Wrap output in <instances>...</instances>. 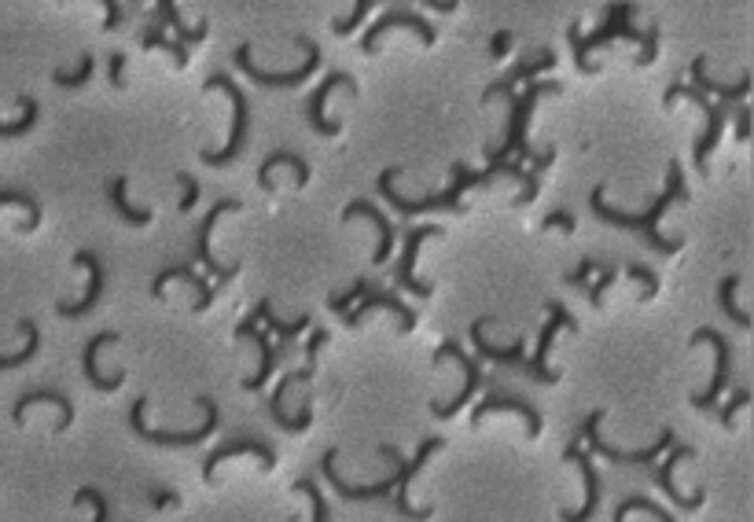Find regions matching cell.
I'll return each mask as SVG.
<instances>
[{"instance_id": "1", "label": "cell", "mask_w": 754, "mask_h": 522, "mask_svg": "<svg viewBox=\"0 0 754 522\" xmlns=\"http://www.w3.org/2000/svg\"><path fill=\"white\" fill-rule=\"evenodd\" d=\"M604 188H607V184H596L593 199H589V203H593V214L600 217L604 225L626 228V232H640V236L648 239V247L659 250V254H677V250L685 247V239H663L659 232H655V221H659V217H663L674 203H685V199H688L685 177H681V162H670V166H666V192L655 199L648 214H626V210L607 206L604 203Z\"/></svg>"}, {"instance_id": "2", "label": "cell", "mask_w": 754, "mask_h": 522, "mask_svg": "<svg viewBox=\"0 0 754 522\" xmlns=\"http://www.w3.org/2000/svg\"><path fill=\"white\" fill-rule=\"evenodd\" d=\"M560 89H563L560 81H549V85H530L519 100H512L508 140H504V148H486V159H490V155H519V162L534 159V170H549L552 162H556V148H545V151L530 148V140H526V118H530V111H534V103L541 100V96H556Z\"/></svg>"}, {"instance_id": "3", "label": "cell", "mask_w": 754, "mask_h": 522, "mask_svg": "<svg viewBox=\"0 0 754 522\" xmlns=\"http://www.w3.org/2000/svg\"><path fill=\"white\" fill-rule=\"evenodd\" d=\"M195 405L206 412L203 427H195V431H151L148 423H144V409H148V398H137L133 401V409H129V431L137 434L140 442L148 445H166V449H184V445H203L210 434L218 431V405L210 398H195Z\"/></svg>"}, {"instance_id": "4", "label": "cell", "mask_w": 754, "mask_h": 522, "mask_svg": "<svg viewBox=\"0 0 754 522\" xmlns=\"http://www.w3.org/2000/svg\"><path fill=\"white\" fill-rule=\"evenodd\" d=\"M442 445H446L442 438H423L420 453L412 456V460H405L394 445H379V453L394 464V489H398V497H394V511L405 515V519H431V508H412V504H409V486H412V475H416V471H420V467L427 464V460H431Z\"/></svg>"}, {"instance_id": "5", "label": "cell", "mask_w": 754, "mask_h": 522, "mask_svg": "<svg viewBox=\"0 0 754 522\" xmlns=\"http://www.w3.org/2000/svg\"><path fill=\"white\" fill-rule=\"evenodd\" d=\"M681 96H688V100L696 103V107H703V111H707V122H710V125H707V133H703V140L696 144V155H692V159H696V173H699V177H707V170H710L707 159H710V151L718 148L721 125H725V118H729L732 103H725V100H721V103H710V100H707V92L699 89V85H674V89H666L663 107H674V103L681 100Z\"/></svg>"}, {"instance_id": "6", "label": "cell", "mask_w": 754, "mask_h": 522, "mask_svg": "<svg viewBox=\"0 0 754 522\" xmlns=\"http://www.w3.org/2000/svg\"><path fill=\"white\" fill-rule=\"evenodd\" d=\"M210 89H221L225 96L232 100V137L229 144L221 151H203L199 159L206 162V166H229L236 155H240L243 140H247V118H251V103H247V96L240 92V85L232 78H225V74H214V78H206V92Z\"/></svg>"}, {"instance_id": "7", "label": "cell", "mask_w": 754, "mask_h": 522, "mask_svg": "<svg viewBox=\"0 0 754 522\" xmlns=\"http://www.w3.org/2000/svg\"><path fill=\"white\" fill-rule=\"evenodd\" d=\"M298 45L306 48V67L291 70V74H273V70H262L258 63H254V48L251 45L236 48V67H240L243 74L254 81V85H265V89H295V85H302L306 78H313V70L320 67V45H317V41L298 37Z\"/></svg>"}, {"instance_id": "8", "label": "cell", "mask_w": 754, "mask_h": 522, "mask_svg": "<svg viewBox=\"0 0 754 522\" xmlns=\"http://www.w3.org/2000/svg\"><path fill=\"white\" fill-rule=\"evenodd\" d=\"M449 357H453V361H457L460 368H464V390H460V394H457V398H453V401H449V405H442V401H431V416H435V420H453V416H457V412L464 409V405H468V401H471V394H475V390H479V386H482V368H479V357H471V353L464 350L460 342L446 339V342H442V346H438V350H435V357H431V364H442V361H449Z\"/></svg>"}, {"instance_id": "9", "label": "cell", "mask_w": 754, "mask_h": 522, "mask_svg": "<svg viewBox=\"0 0 754 522\" xmlns=\"http://www.w3.org/2000/svg\"><path fill=\"white\" fill-rule=\"evenodd\" d=\"M629 15H633V4H629V0H615L611 12H607V23L600 26L593 37H582V26L578 23L567 26V37H571V48H574V63H578L582 74H593L596 70V63H589V48H600L607 45V41L622 37V26L629 23Z\"/></svg>"}, {"instance_id": "10", "label": "cell", "mask_w": 754, "mask_h": 522, "mask_svg": "<svg viewBox=\"0 0 754 522\" xmlns=\"http://www.w3.org/2000/svg\"><path fill=\"white\" fill-rule=\"evenodd\" d=\"M600 420H604V412H589L582 423V438H589V449H593L596 456H604V460H615V464H652L655 456L666 453L670 445H674V427H663L659 431V442L648 445V449H615V445H607L596 438V427H600Z\"/></svg>"}, {"instance_id": "11", "label": "cell", "mask_w": 754, "mask_h": 522, "mask_svg": "<svg viewBox=\"0 0 754 522\" xmlns=\"http://www.w3.org/2000/svg\"><path fill=\"white\" fill-rule=\"evenodd\" d=\"M545 309H549V324L541 328V335H537V353L530 357V379H537V383H549V386H556L560 383V372H552L549 368V346H552V339H556V331H578V320L567 313V306L563 302H545Z\"/></svg>"}, {"instance_id": "12", "label": "cell", "mask_w": 754, "mask_h": 522, "mask_svg": "<svg viewBox=\"0 0 754 522\" xmlns=\"http://www.w3.org/2000/svg\"><path fill=\"white\" fill-rule=\"evenodd\" d=\"M696 342H710L714 346V353H718V368H714V379H710V390H703V394H692V405L703 412H710L714 405H718V398L725 394V383H729L732 375V346L725 342V335H721L718 328H699L692 339H688V346H696Z\"/></svg>"}, {"instance_id": "13", "label": "cell", "mask_w": 754, "mask_h": 522, "mask_svg": "<svg viewBox=\"0 0 754 522\" xmlns=\"http://www.w3.org/2000/svg\"><path fill=\"white\" fill-rule=\"evenodd\" d=\"M431 236H442V228H438V225L409 228V232H405V250H401V261H398V269H394V284H398L401 291L416 295V298L435 295V284H423V280H416V254H420L423 239H431Z\"/></svg>"}, {"instance_id": "14", "label": "cell", "mask_w": 754, "mask_h": 522, "mask_svg": "<svg viewBox=\"0 0 754 522\" xmlns=\"http://www.w3.org/2000/svg\"><path fill=\"white\" fill-rule=\"evenodd\" d=\"M313 372H317V364H309V361H306V368H295V372H284V375H280V383H276L273 398H269V412H273V423L280 427V431L295 434V431H306L309 423H313V401H306L298 416H287V412H284L287 390H291L295 383H306V379H313Z\"/></svg>"}, {"instance_id": "15", "label": "cell", "mask_w": 754, "mask_h": 522, "mask_svg": "<svg viewBox=\"0 0 754 522\" xmlns=\"http://www.w3.org/2000/svg\"><path fill=\"white\" fill-rule=\"evenodd\" d=\"M232 210H240V203H236V199H218V203H214V210L203 217L199 232H195V261L203 265L206 273H214V280H218V284H229L232 276L240 273V261H236V265H221V261L210 254V232H214V225H218V217L221 214H232Z\"/></svg>"}, {"instance_id": "16", "label": "cell", "mask_w": 754, "mask_h": 522, "mask_svg": "<svg viewBox=\"0 0 754 522\" xmlns=\"http://www.w3.org/2000/svg\"><path fill=\"white\" fill-rule=\"evenodd\" d=\"M265 306H269V298H262V302H258V306H254L247 317H243L240 328H236V342L254 339V346H258V353H262V368H258L251 379H243V390H251V394H254V390H262L265 379H269V375H273V368H276V357H280V353H276V346L269 342V335H265V331H258V320H262V309Z\"/></svg>"}, {"instance_id": "17", "label": "cell", "mask_w": 754, "mask_h": 522, "mask_svg": "<svg viewBox=\"0 0 754 522\" xmlns=\"http://www.w3.org/2000/svg\"><path fill=\"white\" fill-rule=\"evenodd\" d=\"M563 464H578V471H582V478H585V504L578 511H563V519H578V522L593 519L596 504H600V475H596L589 453L582 449V431L567 442V449H563Z\"/></svg>"}, {"instance_id": "18", "label": "cell", "mask_w": 754, "mask_h": 522, "mask_svg": "<svg viewBox=\"0 0 754 522\" xmlns=\"http://www.w3.org/2000/svg\"><path fill=\"white\" fill-rule=\"evenodd\" d=\"M372 309H390L394 317H398V331L401 335H409L412 328H416V313H412L401 298H394V295H387V291H376V284L368 287L365 295H361V306L357 309H346L343 313V320H346V328H357L361 320H365V313H372Z\"/></svg>"}, {"instance_id": "19", "label": "cell", "mask_w": 754, "mask_h": 522, "mask_svg": "<svg viewBox=\"0 0 754 522\" xmlns=\"http://www.w3.org/2000/svg\"><path fill=\"white\" fill-rule=\"evenodd\" d=\"M390 26H409V30H416V34H420V41H423L427 48H431V45L438 41V30H435L431 23H427V19H420V15H412V12H387V15H379L376 23H372V26L365 30V37H361V52H365V56H376L379 37L387 34Z\"/></svg>"}, {"instance_id": "20", "label": "cell", "mask_w": 754, "mask_h": 522, "mask_svg": "<svg viewBox=\"0 0 754 522\" xmlns=\"http://www.w3.org/2000/svg\"><path fill=\"white\" fill-rule=\"evenodd\" d=\"M339 85H343V89H354V78H350L346 70H335V74H328V78L320 81L306 103V122L313 133H320V137H339V129H343L339 122H328V118H324V100H328L332 89H339Z\"/></svg>"}, {"instance_id": "21", "label": "cell", "mask_w": 754, "mask_h": 522, "mask_svg": "<svg viewBox=\"0 0 754 522\" xmlns=\"http://www.w3.org/2000/svg\"><path fill=\"white\" fill-rule=\"evenodd\" d=\"M89 269V291H85V298L81 302H59L56 306V313L59 317H85V313H92L96 309V302H100V295H103V284H107V273H103V265H100V258L92 254V250H78L74 254V269Z\"/></svg>"}, {"instance_id": "22", "label": "cell", "mask_w": 754, "mask_h": 522, "mask_svg": "<svg viewBox=\"0 0 754 522\" xmlns=\"http://www.w3.org/2000/svg\"><path fill=\"white\" fill-rule=\"evenodd\" d=\"M692 453H696L692 445H670V456H666V464L655 471V486L663 489L666 500H670L674 508H681V511H699V508H703V500H707V493H703V489H696L692 497H681V493H677V486H674V467L681 464V460H688Z\"/></svg>"}, {"instance_id": "23", "label": "cell", "mask_w": 754, "mask_h": 522, "mask_svg": "<svg viewBox=\"0 0 754 522\" xmlns=\"http://www.w3.org/2000/svg\"><path fill=\"white\" fill-rule=\"evenodd\" d=\"M243 453L258 456L265 471H273V467H276V453H273V445H269V442H262V438H229V442H221L218 449L203 460V478L210 482V478H214V467H218L221 460H232V456H243Z\"/></svg>"}, {"instance_id": "24", "label": "cell", "mask_w": 754, "mask_h": 522, "mask_svg": "<svg viewBox=\"0 0 754 522\" xmlns=\"http://www.w3.org/2000/svg\"><path fill=\"white\" fill-rule=\"evenodd\" d=\"M335 456H339V449H328V453H324V460H320V471H324L328 486H332L339 497H346V500H379V497H390V489H394V478H383V482H372V486H354V482H346V478L339 475V467H335Z\"/></svg>"}, {"instance_id": "25", "label": "cell", "mask_w": 754, "mask_h": 522, "mask_svg": "<svg viewBox=\"0 0 754 522\" xmlns=\"http://www.w3.org/2000/svg\"><path fill=\"white\" fill-rule=\"evenodd\" d=\"M493 412H519V416L526 420V434H530V438L541 434V416H537V409L530 405V401L512 398V394H486V401L475 405V412H471V427H482V420L493 416Z\"/></svg>"}, {"instance_id": "26", "label": "cell", "mask_w": 754, "mask_h": 522, "mask_svg": "<svg viewBox=\"0 0 754 522\" xmlns=\"http://www.w3.org/2000/svg\"><path fill=\"white\" fill-rule=\"evenodd\" d=\"M493 317H479L475 324L468 328L471 342H475V353H479V361H497V364H508V368H519V372L530 375V361H526V353H523V339L512 342L508 350H501V346H490L486 342V335H482V328L490 324Z\"/></svg>"}, {"instance_id": "27", "label": "cell", "mask_w": 754, "mask_h": 522, "mask_svg": "<svg viewBox=\"0 0 754 522\" xmlns=\"http://www.w3.org/2000/svg\"><path fill=\"white\" fill-rule=\"evenodd\" d=\"M354 217H368V221L376 225L379 243H376V254H372V265H383V261L390 258V247H394V225H390L387 217H383V210H379L376 203H368V199H354V203L346 206L343 225H346V221H354Z\"/></svg>"}, {"instance_id": "28", "label": "cell", "mask_w": 754, "mask_h": 522, "mask_svg": "<svg viewBox=\"0 0 754 522\" xmlns=\"http://www.w3.org/2000/svg\"><path fill=\"white\" fill-rule=\"evenodd\" d=\"M118 339H122L118 331H100L96 339H89V342H85V353H81V368H85V379H89V383L96 386L100 394H115L118 386L126 383V375H122V372H118V375H111V379H103V375H100V368H96V353H100L103 346H111V342H118Z\"/></svg>"}, {"instance_id": "29", "label": "cell", "mask_w": 754, "mask_h": 522, "mask_svg": "<svg viewBox=\"0 0 754 522\" xmlns=\"http://www.w3.org/2000/svg\"><path fill=\"white\" fill-rule=\"evenodd\" d=\"M549 67H556V52H552V48H549V52H541L534 63H519V67H512L501 81H497V85H486V92H482V103H490L493 96H512L519 81L537 78L541 70H549Z\"/></svg>"}, {"instance_id": "30", "label": "cell", "mask_w": 754, "mask_h": 522, "mask_svg": "<svg viewBox=\"0 0 754 522\" xmlns=\"http://www.w3.org/2000/svg\"><path fill=\"white\" fill-rule=\"evenodd\" d=\"M170 280H184V284L195 287V295H199V302H195V313L210 309V302H214V287H210L203 276L195 273V265H173V269H162V273L155 276V284H151V295L162 298V287L170 284Z\"/></svg>"}, {"instance_id": "31", "label": "cell", "mask_w": 754, "mask_h": 522, "mask_svg": "<svg viewBox=\"0 0 754 522\" xmlns=\"http://www.w3.org/2000/svg\"><path fill=\"white\" fill-rule=\"evenodd\" d=\"M41 401H48V405H56L59 409V431H67L70 423H74V401L67 398V394H59V390H30V394H23V398L15 401V409H12V420L23 427V420H26V409L30 405H41Z\"/></svg>"}, {"instance_id": "32", "label": "cell", "mask_w": 754, "mask_h": 522, "mask_svg": "<svg viewBox=\"0 0 754 522\" xmlns=\"http://www.w3.org/2000/svg\"><path fill=\"white\" fill-rule=\"evenodd\" d=\"M688 70H692V85H699L703 92H718L725 103H740V100H747V92H751V74H743L736 85H718V81H710L707 78V56H696Z\"/></svg>"}, {"instance_id": "33", "label": "cell", "mask_w": 754, "mask_h": 522, "mask_svg": "<svg viewBox=\"0 0 754 522\" xmlns=\"http://www.w3.org/2000/svg\"><path fill=\"white\" fill-rule=\"evenodd\" d=\"M276 166H291V170H295L298 188H306L309 184V162L302 159V155H295V151H273V155L262 162V170H258V188H273V184H269V173H273Z\"/></svg>"}, {"instance_id": "34", "label": "cell", "mask_w": 754, "mask_h": 522, "mask_svg": "<svg viewBox=\"0 0 754 522\" xmlns=\"http://www.w3.org/2000/svg\"><path fill=\"white\" fill-rule=\"evenodd\" d=\"M126 184H129L126 177H115V181H111V188H107V195H111V206H115L118 217H122V221H129V225H148L151 210H148V206H129Z\"/></svg>"}, {"instance_id": "35", "label": "cell", "mask_w": 754, "mask_h": 522, "mask_svg": "<svg viewBox=\"0 0 754 522\" xmlns=\"http://www.w3.org/2000/svg\"><path fill=\"white\" fill-rule=\"evenodd\" d=\"M159 19L170 26V30H177L181 45H199V41L206 37V30H210V23H206V19L195 26V30H188V26L181 23V15H177V4H173V0H159Z\"/></svg>"}, {"instance_id": "36", "label": "cell", "mask_w": 754, "mask_h": 522, "mask_svg": "<svg viewBox=\"0 0 754 522\" xmlns=\"http://www.w3.org/2000/svg\"><path fill=\"white\" fill-rule=\"evenodd\" d=\"M736 287H740V276H725V280H721V284H718V309L732 320V324H736V328L747 331V328H751V317L736 306Z\"/></svg>"}, {"instance_id": "37", "label": "cell", "mask_w": 754, "mask_h": 522, "mask_svg": "<svg viewBox=\"0 0 754 522\" xmlns=\"http://www.w3.org/2000/svg\"><path fill=\"white\" fill-rule=\"evenodd\" d=\"M19 331L26 335V346L19 353H8V357H0V372H8V368H23V364L34 361V353L41 350V331H37L34 320H19Z\"/></svg>"}, {"instance_id": "38", "label": "cell", "mask_w": 754, "mask_h": 522, "mask_svg": "<svg viewBox=\"0 0 754 522\" xmlns=\"http://www.w3.org/2000/svg\"><path fill=\"white\" fill-rule=\"evenodd\" d=\"M26 206L30 210V217H26L23 232H34L37 225H41V203H37V195L30 192H12V188H0V206Z\"/></svg>"}, {"instance_id": "39", "label": "cell", "mask_w": 754, "mask_h": 522, "mask_svg": "<svg viewBox=\"0 0 754 522\" xmlns=\"http://www.w3.org/2000/svg\"><path fill=\"white\" fill-rule=\"evenodd\" d=\"M19 103H23V118H19V122H0V137H4V140L26 137V133L37 125V100H34V96H19Z\"/></svg>"}, {"instance_id": "40", "label": "cell", "mask_w": 754, "mask_h": 522, "mask_svg": "<svg viewBox=\"0 0 754 522\" xmlns=\"http://www.w3.org/2000/svg\"><path fill=\"white\" fill-rule=\"evenodd\" d=\"M262 320L269 324V331H276V335H280L284 342H291V339L298 335V331H306L309 324H313V317H298V320H287V324H284V320H276V317H273V302H269V306L262 309Z\"/></svg>"}, {"instance_id": "41", "label": "cell", "mask_w": 754, "mask_h": 522, "mask_svg": "<svg viewBox=\"0 0 754 522\" xmlns=\"http://www.w3.org/2000/svg\"><path fill=\"white\" fill-rule=\"evenodd\" d=\"M89 78H92V56H81L74 74H67V70H52V85H59V89H81Z\"/></svg>"}, {"instance_id": "42", "label": "cell", "mask_w": 754, "mask_h": 522, "mask_svg": "<svg viewBox=\"0 0 754 522\" xmlns=\"http://www.w3.org/2000/svg\"><path fill=\"white\" fill-rule=\"evenodd\" d=\"M295 493H306V497H309V504H313V519L328 522V504H324V497H320V489H317V482H313V475L295 478Z\"/></svg>"}, {"instance_id": "43", "label": "cell", "mask_w": 754, "mask_h": 522, "mask_svg": "<svg viewBox=\"0 0 754 522\" xmlns=\"http://www.w3.org/2000/svg\"><path fill=\"white\" fill-rule=\"evenodd\" d=\"M626 273H629V280H640V284H644V295H640V302H652V298L659 295V276H655L648 265H640V261H629Z\"/></svg>"}, {"instance_id": "44", "label": "cell", "mask_w": 754, "mask_h": 522, "mask_svg": "<svg viewBox=\"0 0 754 522\" xmlns=\"http://www.w3.org/2000/svg\"><path fill=\"white\" fill-rule=\"evenodd\" d=\"M144 48H166V52L177 59V67H188V45H181V41H166L159 30H148V34H144Z\"/></svg>"}, {"instance_id": "45", "label": "cell", "mask_w": 754, "mask_h": 522, "mask_svg": "<svg viewBox=\"0 0 754 522\" xmlns=\"http://www.w3.org/2000/svg\"><path fill=\"white\" fill-rule=\"evenodd\" d=\"M629 511H648V515H652V519H659V522H666V519H670V515H666L663 508H655V504H652V500H648V497H626V500H622V504H618L615 522H622V519H626Z\"/></svg>"}, {"instance_id": "46", "label": "cell", "mask_w": 754, "mask_h": 522, "mask_svg": "<svg viewBox=\"0 0 754 522\" xmlns=\"http://www.w3.org/2000/svg\"><path fill=\"white\" fill-rule=\"evenodd\" d=\"M81 504H96V522L111 519V504H107V497H103L100 489H92V486L78 489V493H74V508H81Z\"/></svg>"}, {"instance_id": "47", "label": "cell", "mask_w": 754, "mask_h": 522, "mask_svg": "<svg viewBox=\"0 0 754 522\" xmlns=\"http://www.w3.org/2000/svg\"><path fill=\"white\" fill-rule=\"evenodd\" d=\"M368 287H372V280H368V276H361V280H357V284L350 287L346 295H332V298H328V309H332V313H339V317H343L346 309H350V302H357V298L365 295Z\"/></svg>"}, {"instance_id": "48", "label": "cell", "mask_w": 754, "mask_h": 522, "mask_svg": "<svg viewBox=\"0 0 754 522\" xmlns=\"http://www.w3.org/2000/svg\"><path fill=\"white\" fill-rule=\"evenodd\" d=\"M655 52H659V26H648L640 34V56L633 59V67H652Z\"/></svg>"}, {"instance_id": "49", "label": "cell", "mask_w": 754, "mask_h": 522, "mask_svg": "<svg viewBox=\"0 0 754 522\" xmlns=\"http://www.w3.org/2000/svg\"><path fill=\"white\" fill-rule=\"evenodd\" d=\"M747 405H751V390H736V394H732V401H729V405H725V409L718 412V423H721V427H725V431H729V427H732V420H736V412H740V409H747Z\"/></svg>"}, {"instance_id": "50", "label": "cell", "mask_w": 754, "mask_h": 522, "mask_svg": "<svg viewBox=\"0 0 754 522\" xmlns=\"http://www.w3.org/2000/svg\"><path fill=\"white\" fill-rule=\"evenodd\" d=\"M368 8H372V0H357L354 12L346 15V19H339V23H332V30H335L339 37H343V34H354L357 26H361V19L368 15Z\"/></svg>"}, {"instance_id": "51", "label": "cell", "mask_w": 754, "mask_h": 522, "mask_svg": "<svg viewBox=\"0 0 754 522\" xmlns=\"http://www.w3.org/2000/svg\"><path fill=\"white\" fill-rule=\"evenodd\" d=\"M615 276H618V273L611 269V265H604V269H600V280H596V284L589 287V306H593V309L604 306V291H607L611 284H615Z\"/></svg>"}, {"instance_id": "52", "label": "cell", "mask_w": 754, "mask_h": 522, "mask_svg": "<svg viewBox=\"0 0 754 522\" xmlns=\"http://www.w3.org/2000/svg\"><path fill=\"white\" fill-rule=\"evenodd\" d=\"M541 228H545V232H549V228H560V232L574 236V232H578V221H574V214H567V210H556V214H545Z\"/></svg>"}, {"instance_id": "53", "label": "cell", "mask_w": 754, "mask_h": 522, "mask_svg": "<svg viewBox=\"0 0 754 522\" xmlns=\"http://www.w3.org/2000/svg\"><path fill=\"white\" fill-rule=\"evenodd\" d=\"M177 184L184 188V199H181V214H188L195 206V199H199V181H195L192 173H177Z\"/></svg>"}, {"instance_id": "54", "label": "cell", "mask_w": 754, "mask_h": 522, "mask_svg": "<svg viewBox=\"0 0 754 522\" xmlns=\"http://www.w3.org/2000/svg\"><path fill=\"white\" fill-rule=\"evenodd\" d=\"M593 269H596V261L593 258H582V261H578V269H571V273L563 276V280H567L571 287H585V284H589V276H593Z\"/></svg>"}, {"instance_id": "55", "label": "cell", "mask_w": 754, "mask_h": 522, "mask_svg": "<svg viewBox=\"0 0 754 522\" xmlns=\"http://www.w3.org/2000/svg\"><path fill=\"white\" fill-rule=\"evenodd\" d=\"M148 500L155 504L159 511H170V508H181V497L173 493V489H151Z\"/></svg>"}, {"instance_id": "56", "label": "cell", "mask_w": 754, "mask_h": 522, "mask_svg": "<svg viewBox=\"0 0 754 522\" xmlns=\"http://www.w3.org/2000/svg\"><path fill=\"white\" fill-rule=\"evenodd\" d=\"M328 339H332V331H328V328H317V331H313V339L306 342V361H309V364H317L320 346H324Z\"/></svg>"}, {"instance_id": "57", "label": "cell", "mask_w": 754, "mask_h": 522, "mask_svg": "<svg viewBox=\"0 0 754 522\" xmlns=\"http://www.w3.org/2000/svg\"><path fill=\"white\" fill-rule=\"evenodd\" d=\"M736 140H751V111H747L743 100L740 107H736Z\"/></svg>"}, {"instance_id": "58", "label": "cell", "mask_w": 754, "mask_h": 522, "mask_svg": "<svg viewBox=\"0 0 754 522\" xmlns=\"http://www.w3.org/2000/svg\"><path fill=\"white\" fill-rule=\"evenodd\" d=\"M103 8H107V19H103V30H115L118 23H122V4L118 0H100Z\"/></svg>"}, {"instance_id": "59", "label": "cell", "mask_w": 754, "mask_h": 522, "mask_svg": "<svg viewBox=\"0 0 754 522\" xmlns=\"http://www.w3.org/2000/svg\"><path fill=\"white\" fill-rule=\"evenodd\" d=\"M508 45H512V34H508V30H501V34L490 41V59H501L504 52H508Z\"/></svg>"}, {"instance_id": "60", "label": "cell", "mask_w": 754, "mask_h": 522, "mask_svg": "<svg viewBox=\"0 0 754 522\" xmlns=\"http://www.w3.org/2000/svg\"><path fill=\"white\" fill-rule=\"evenodd\" d=\"M122 67H126V56H122V52H115V56H111V85H115V89H122V85H126V78H122Z\"/></svg>"}]
</instances>
